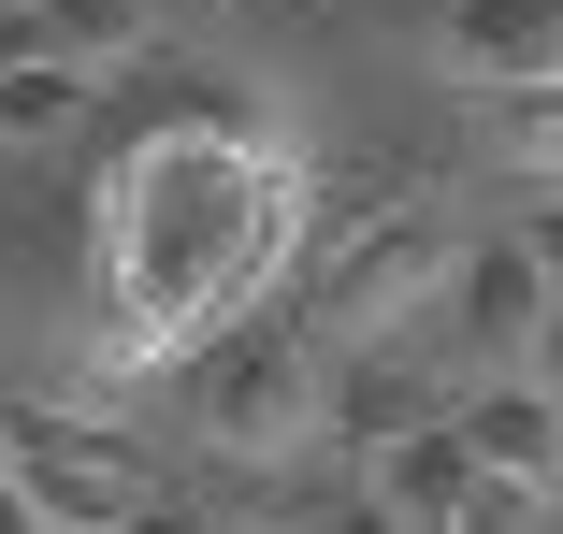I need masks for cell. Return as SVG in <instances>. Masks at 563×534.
Masks as SVG:
<instances>
[{
	"instance_id": "obj_17",
	"label": "cell",
	"mask_w": 563,
	"mask_h": 534,
	"mask_svg": "<svg viewBox=\"0 0 563 534\" xmlns=\"http://www.w3.org/2000/svg\"><path fill=\"white\" fill-rule=\"evenodd\" d=\"M332 534H405V520H376V505H347V520H332Z\"/></svg>"
},
{
	"instance_id": "obj_5",
	"label": "cell",
	"mask_w": 563,
	"mask_h": 534,
	"mask_svg": "<svg viewBox=\"0 0 563 534\" xmlns=\"http://www.w3.org/2000/svg\"><path fill=\"white\" fill-rule=\"evenodd\" d=\"M433 376L405 361V347H362V361H318V434L347 448V463H390L405 434H433Z\"/></svg>"
},
{
	"instance_id": "obj_2",
	"label": "cell",
	"mask_w": 563,
	"mask_h": 534,
	"mask_svg": "<svg viewBox=\"0 0 563 534\" xmlns=\"http://www.w3.org/2000/svg\"><path fill=\"white\" fill-rule=\"evenodd\" d=\"M463 246H477V232H448L433 202H390L376 232H347V246L318 260V289H303L289 333H303L318 361H362V347L433 333V303H448V275H463Z\"/></svg>"
},
{
	"instance_id": "obj_1",
	"label": "cell",
	"mask_w": 563,
	"mask_h": 534,
	"mask_svg": "<svg viewBox=\"0 0 563 534\" xmlns=\"http://www.w3.org/2000/svg\"><path fill=\"white\" fill-rule=\"evenodd\" d=\"M303 246V174L289 159H232L202 131H145L101 188V318H117V376L217 347L232 318L289 275Z\"/></svg>"
},
{
	"instance_id": "obj_11",
	"label": "cell",
	"mask_w": 563,
	"mask_h": 534,
	"mask_svg": "<svg viewBox=\"0 0 563 534\" xmlns=\"http://www.w3.org/2000/svg\"><path fill=\"white\" fill-rule=\"evenodd\" d=\"M30 30H44V58H73V73H117V58L159 44V0H30Z\"/></svg>"
},
{
	"instance_id": "obj_13",
	"label": "cell",
	"mask_w": 563,
	"mask_h": 534,
	"mask_svg": "<svg viewBox=\"0 0 563 534\" xmlns=\"http://www.w3.org/2000/svg\"><path fill=\"white\" fill-rule=\"evenodd\" d=\"M448 534H549V491H520V477H477L463 505H448Z\"/></svg>"
},
{
	"instance_id": "obj_6",
	"label": "cell",
	"mask_w": 563,
	"mask_h": 534,
	"mask_svg": "<svg viewBox=\"0 0 563 534\" xmlns=\"http://www.w3.org/2000/svg\"><path fill=\"white\" fill-rule=\"evenodd\" d=\"M433 318H448V347H463V361H506V376H520V347L549 333V289H534V260H520L506 232H477Z\"/></svg>"
},
{
	"instance_id": "obj_7",
	"label": "cell",
	"mask_w": 563,
	"mask_h": 534,
	"mask_svg": "<svg viewBox=\"0 0 563 534\" xmlns=\"http://www.w3.org/2000/svg\"><path fill=\"white\" fill-rule=\"evenodd\" d=\"M433 58L463 87H549L563 73V0H448Z\"/></svg>"
},
{
	"instance_id": "obj_10",
	"label": "cell",
	"mask_w": 563,
	"mask_h": 534,
	"mask_svg": "<svg viewBox=\"0 0 563 534\" xmlns=\"http://www.w3.org/2000/svg\"><path fill=\"white\" fill-rule=\"evenodd\" d=\"M73 116H101V73L44 58V44H15V58H0V145H58Z\"/></svg>"
},
{
	"instance_id": "obj_3",
	"label": "cell",
	"mask_w": 563,
	"mask_h": 534,
	"mask_svg": "<svg viewBox=\"0 0 563 534\" xmlns=\"http://www.w3.org/2000/svg\"><path fill=\"white\" fill-rule=\"evenodd\" d=\"M0 477H15V505L44 534H131L159 505L145 448L117 419H87V404H0Z\"/></svg>"
},
{
	"instance_id": "obj_18",
	"label": "cell",
	"mask_w": 563,
	"mask_h": 534,
	"mask_svg": "<svg viewBox=\"0 0 563 534\" xmlns=\"http://www.w3.org/2000/svg\"><path fill=\"white\" fill-rule=\"evenodd\" d=\"M188 534H275V520H188Z\"/></svg>"
},
{
	"instance_id": "obj_9",
	"label": "cell",
	"mask_w": 563,
	"mask_h": 534,
	"mask_svg": "<svg viewBox=\"0 0 563 534\" xmlns=\"http://www.w3.org/2000/svg\"><path fill=\"white\" fill-rule=\"evenodd\" d=\"M463 491H477V448L448 434V419H433V434H405L390 463H362V505L405 520V534H448V505H463Z\"/></svg>"
},
{
	"instance_id": "obj_14",
	"label": "cell",
	"mask_w": 563,
	"mask_h": 534,
	"mask_svg": "<svg viewBox=\"0 0 563 534\" xmlns=\"http://www.w3.org/2000/svg\"><path fill=\"white\" fill-rule=\"evenodd\" d=\"M506 246H520V260H534V289L563 303V188H549V202H520V218H506Z\"/></svg>"
},
{
	"instance_id": "obj_20",
	"label": "cell",
	"mask_w": 563,
	"mask_h": 534,
	"mask_svg": "<svg viewBox=\"0 0 563 534\" xmlns=\"http://www.w3.org/2000/svg\"><path fill=\"white\" fill-rule=\"evenodd\" d=\"M0 15H30V0H0Z\"/></svg>"
},
{
	"instance_id": "obj_19",
	"label": "cell",
	"mask_w": 563,
	"mask_h": 534,
	"mask_svg": "<svg viewBox=\"0 0 563 534\" xmlns=\"http://www.w3.org/2000/svg\"><path fill=\"white\" fill-rule=\"evenodd\" d=\"M549 505H563V463H549Z\"/></svg>"
},
{
	"instance_id": "obj_12",
	"label": "cell",
	"mask_w": 563,
	"mask_h": 534,
	"mask_svg": "<svg viewBox=\"0 0 563 534\" xmlns=\"http://www.w3.org/2000/svg\"><path fill=\"white\" fill-rule=\"evenodd\" d=\"M477 145L520 159V174H534V159L563 174V73H549V87H477Z\"/></svg>"
},
{
	"instance_id": "obj_8",
	"label": "cell",
	"mask_w": 563,
	"mask_h": 534,
	"mask_svg": "<svg viewBox=\"0 0 563 534\" xmlns=\"http://www.w3.org/2000/svg\"><path fill=\"white\" fill-rule=\"evenodd\" d=\"M448 434L477 448V477H520V491H549V463H563V404H549V390H520V376H492L477 404H448Z\"/></svg>"
},
{
	"instance_id": "obj_15",
	"label": "cell",
	"mask_w": 563,
	"mask_h": 534,
	"mask_svg": "<svg viewBox=\"0 0 563 534\" xmlns=\"http://www.w3.org/2000/svg\"><path fill=\"white\" fill-rule=\"evenodd\" d=\"M520 390H549V404H563V303H549V333L520 347Z\"/></svg>"
},
{
	"instance_id": "obj_16",
	"label": "cell",
	"mask_w": 563,
	"mask_h": 534,
	"mask_svg": "<svg viewBox=\"0 0 563 534\" xmlns=\"http://www.w3.org/2000/svg\"><path fill=\"white\" fill-rule=\"evenodd\" d=\"M0 534H44V520H30V505H15V477H0Z\"/></svg>"
},
{
	"instance_id": "obj_4",
	"label": "cell",
	"mask_w": 563,
	"mask_h": 534,
	"mask_svg": "<svg viewBox=\"0 0 563 534\" xmlns=\"http://www.w3.org/2000/svg\"><path fill=\"white\" fill-rule=\"evenodd\" d=\"M188 419L217 463H303L318 448V347L303 333H217L188 361Z\"/></svg>"
}]
</instances>
